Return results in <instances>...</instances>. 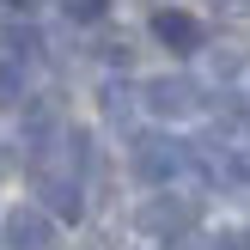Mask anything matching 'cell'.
Masks as SVG:
<instances>
[{"label": "cell", "instance_id": "cell-1", "mask_svg": "<svg viewBox=\"0 0 250 250\" xmlns=\"http://www.w3.org/2000/svg\"><path fill=\"white\" fill-rule=\"evenodd\" d=\"M189 159H195V146L171 141V134H134V177H146V183H171Z\"/></svg>", "mask_w": 250, "mask_h": 250}, {"label": "cell", "instance_id": "cell-2", "mask_svg": "<svg viewBox=\"0 0 250 250\" xmlns=\"http://www.w3.org/2000/svg\"><path fill=\"white\" fill-rule=\"evenodd\" d=\"M195 165L208 171V183H214V189L250 195V159H244V153H232V146H220V141H202V146H195Z\"/></svg>", "mask_w": 250, "mask_h": 250}, {"label": "cell", "instance_id": "cell-3", "mask_svg": "<svg viewBox=\"0 0 250 250\" xmlns=\"http://www.w3.org/2000/svg\"><path fill=\"white\" fill-rule=\"evenodd\" d=\"M141 104L153 110V116H189V110H202V85L183 80V73H165V80L141 85Z\"/></svg>", "mask_w": 250, "mask_h": 250}, {"label": "cell", "instance_id": "cell-4", "mask_svg": "<svg viewBox=\"0 0 250 250\" xmlns=\"http://www.w3.org/2000/svg\"><path fill=\"white\" fill-rule=\"evenodd\" d=\"M134 220H141V232H153V238H183V232L195 226V202L189 195H153Z\"/></svg>", "mask_w": 250, "mask_h": 250}, {"label": "cell", "instance_id": "cell-5", "mask_svg": "<svg viewBox=\"0 0 250 250\" xmlns=\"http://www.w3.org/2000/svg\"><path fill=\"white\" fill-rule=\"evenodd\" d=\"M6 244L12 250H49L55 244V220L43 208H12L6 214Z\"/></svg>", "mask_w": 250, "mask_h": 250}, {"label": "cell", "instance_id": "cell-6", "mask_svg": "<svg viewBox=\"0 0 250 250\" xmlns=\"http://www.w3.org/2000/svg\"><path fill=\"white\" fill-rule=\"evenodd\" d=\"M37 195H43V208L49 214H61V220H80V183H73V171H37Z\"/></svg>", "mask_w": 250, "mask_h": 250}, {"label": "cell", "instance_id": "cell-7", "mask_svg": "<svg viewBox=\"0 0 250 250\" xmlns=\"http://www.w3.org/2000/svg\"><path fill=\"white\" fill-rule=\"evenodd\" d=\"M153 37H159L165 49H177V55H189V49H202V24H195V12H177V6L153 12Z\"/></svg>", "mask_w": 250, "mask_h": 250}, {"label": "cell", "instance_id": "cell-8", "mask_svg": "<svg viewBox=\"0 0 250 250\" xmlns=\"http://www.w3.org/2000/svg\"><path fill=\"white\" fill-rule=\"evenodd\" d=\"M98 98H104V116H110V122H128V116H134V92H128V85H116V80H110Z\"/></svg>", "mask_w": 250, "mask_h": 250}, {"label": "cell", "instance_id": "cell-9", "mask_svg": "<svg viewBox=\"0 0 250 250\" xmlns=\"http://www.w3.org/2000/svg\"><path fill=\"white\" fill-rule=\"evenodd\" d=\"M104 6H110V0H67V12H73V19H80V24L104 19Z\"/></svg>", "mask_w": 250, "mask_h": 250}, {"label": "cell", "instance_id": "cell-10", "mask_svg": "<svg viewBox=\"0 0 250 250\" xmlns=\"http://www.w3.org/2000/svg\"><path fill=\"white\" fill-rule=\"evenodd\" d=\"M214 250H250V232H244V226H238V232H220Z\"/></svg>", "mask_w": 250, "mask_h": 250}, {"label": "cell", "instance_id": "cell-11", "mask_svg": "<svg viewBox=\"0 0 250 250\" xmlns=\"http://www.w3.org/2000/svg\"><path fill=\"white\" fill-rule=\"evenodd\" d=\"M12 6H37V0H12Z\"/></svg>", "mask_w": 250, "mask_h": 250}, {"label": "cell", "instance_id": "cell-12", "mask_svg": "<svg viewBox=\"0 0 250 250\" xmlns=\"http://www.w3.org/2000/svg\"><path fill=\"white\" fill-rule=\"evenodd\" d=\"M232 6H244V0H232Z\"/></svg>", "mask_w": 250, "mask_h": 250}]
</instances>
